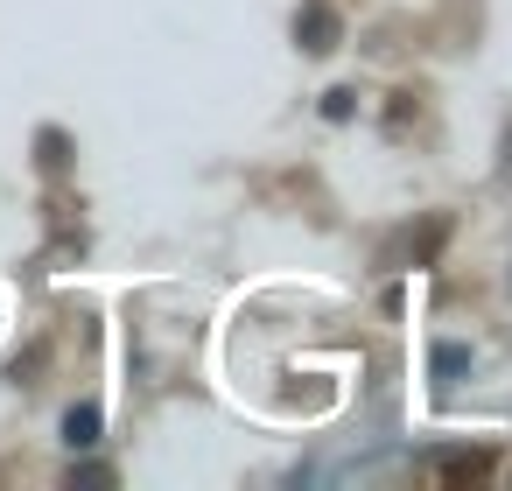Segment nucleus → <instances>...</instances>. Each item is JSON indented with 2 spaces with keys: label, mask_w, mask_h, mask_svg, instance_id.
<instances>
[{
  "label": "nucleus",
  "mask_w": 512,
  "mask_h": 491,
  "mask_svg": "<svg viewBox=\"0 0 512 491\" xmlns=\"http://www.w3.org/2000/svg\"><path fill=\"white\" fill-rule=\"evenodd\" d=\"M295 36H302V50H316V57H323V50H337V15L323 8V0H309V8L295 15Z\"/></svg>",
  "instance_id": "nucleus-1"
},
{
  "label": "nucleus",
  "mask_w": 512,
  "mask_h": 491,
  "mask_svg": "<svg viewBox=\"0 0 512 491\" xmlns=\"http://www.w3.org/2000/svg\"><path fill=\"white\" fill-rule=\"evenodd\" d=\"M428 372H435V386H456V379L470 372V344H435Z\"/></svg>",
  "instance_id": "nucleus-2"
},
{
  "label": "nucleus",
  "mask_w": 512,
  "mask_h": 491,
  "mask_svg": "<svg viewBox=\"0 0 512 491\" xmlns=\"http://www.w3.org/2000/svg\"><path fill=\"white\" fill-rule=\"evenodd\" d=\"M64 442H71V449H92V442H99V407H92V400L64 414Z\"/></svg>",
  "instance_id": "nucleus-3"
},
{
  "label": "nucleus",
  "mask_w": 512,
  "mask_h": 491,
  "mask_svg": "<svg viewBox=\"0 0 512 491\" xmlns=\"http://www.w3.org/2000/svg\"><path fill=\"white\" fill-rule=\"evenodd\" d=\"M351 106H358V92H330L323 99V120H351Z\"/></svg>",
  "instance_id": "nucleus-4"
},
{
  "label": "nucleus",
  "mask_w": 512,
  "mask_h": 491,
  "mask_svg": "<svg viewBox=\"0 0 512 491\" xmlns=\"http://www.w3.org/2000/svg\"><path fill=\"white\" fill-rule=\"evenodd\" d=\"M505 169H512V141H505Z\"/></svg>",
  "instance_id": "nucleus-5"
}]
</instances>
